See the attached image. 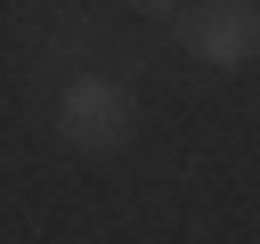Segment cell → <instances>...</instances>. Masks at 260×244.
<instances>
[{
  "mask_svg": "<svg viewBox=\"0 0 260 244\" xmlns=\"http://www.w3.org/2000/svg\"><path fill=\"white\" fill-rule=\"evenodd\" d=\"M130 130H138V98L114 73H98V65L57 73V138L73 155H114V146H130Z\"/></svg>",
  "mask_w": 260,
  "mask_h": 244,
  "instance_id": "cell-1",
  "label": "cell"
},
{
  "mask_svg": "<svg viewBox=\"0 0 260 244\" xmlns=\"http://www.w3.org/2000/svg\"><path fill=\"white\" fill-rule=\"evenodd\" d=\"M171 33L187 41L195 65H211V73H244V65L260 57V0H203V8H179Z\"/></svg>",
  "mask_w": 260,
  "mask_h": 244,
  "instance_id": "cell-2",
  "label": "cell"
},
{
  "mask_svg": "<svg viewBox=\"0 0 260 244\" xmlns=\"http://www.w3.org/2000/svg\"><path fill=\"white\" fill-rule=\"evenodd\" d=\"M89 41H98V33L73 16V24H57V33H49V57H57V65H65V57H89Z\"/></svg>",
  "mask_w": 260,
  "mask_h": 244,
  "instance_id": "cell-3",
  "label": "cell"
},
{
  "mask_svg": "<svg viewBox=\"0 0 260 244\" xmlns=\"http://www.w3.org/2000/svg\"><path fill=\"white\" fill-rule=\"evenodd\" d=\"M122 8H130V16H162V24H171V16L187 8V0H122Z\"/></svg>",
  "mask_w": 260,
  "mask_h": 244,
  "instance_id": "cell-4",
  "label": "cell"
}]
</instances>
